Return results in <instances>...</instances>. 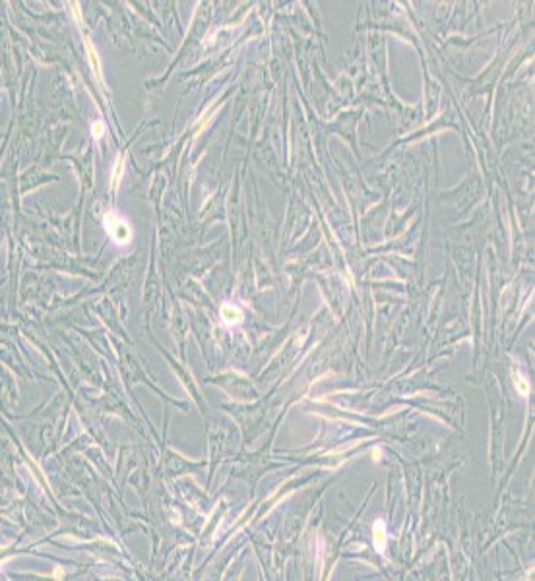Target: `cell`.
Masks as SVG:
<instances>
[{
    "instance_id": "obj_4",
    "label": "cell",
    "mask_w": 535,
    "mask_h": 581,
    "mask_svg": "<svg viewBox=\"0 0 535 581\" xmlns=\"http://www.w3.org/2000/svg\"><path fill=\"white\" fill-rule=\"evenodd\" d=\"M122 173H124V157L120 155V157L116 159V165H115V175H113V188H116V186H118V180H120Z\"/></svg>"
},
{
    "instance_id": "obj_1",
    "label": "cell",
    "mask_w": 535,
    "mask_h": 581,
    "mask_svg": "<svg viewBox=\"0 0 535 581\" xmlns=\"http://www.w3.org/2000/svg\"><path fill=\"white\" fill-rule=\"evenodd\" d=\"M105 227H107V231H109V234H111V238L115 240L116 244L124 246V244L130 242V238H132V229H130L128 221L122 219L120 215H116V213H113V211L107 213V217H105Z\"/></svg>"
},
{
    "instance_id": "obj_6",
    "label": "cell",
    "mask_w": 535,
    "mask_h": 581,
    "mask_svg": "<svg viewBox=\"0 0 535 581\" xmlns=\"http://www.w3.org/2000/svg\"><path fill=\"white\" fill-rule=\"evenodd\" d=\"M91 132H93V136L95 138H101L103 136V132H105V124L99 120V122H95L93 126H91Z\"/></svg>"
},
{
    "instance_id": "obj_2",
    "label": "cell",
    "mask_w": 535,
    "mask_h": 581,
    "mask_svg": "<svg viewBox=\"0 0 535 581\" xmlns=\"http://www.w3.org/2000/svg\"><path fill=\"white\" fill-rule=\"evenodd\" d=\"M221 320H223L227 326L241 324V322H242V312H241V308H237V306H233V304H223V306H221Z\"/></svg>"
},
{
    "instance_id": "obj_5",
    "label": "cell",
    "mask_w": 535,
    "mask_h": 581,
    "mask_svg": "<svg viewBox=\"0 0 535 581\" xmlns=\"http://www.w3.org/2000/svg\"><path fill=\"white\" fill-rule=\"evenodd\" d=\"M516 387H518V391L522 393V395H528L530 393V384H528V380L524 378V376H520L518 374V378H516Z\"/></svg>"
},
{
    "instance_id": "obj_3",
    "label": "cell",
    "mask_w": 535,
    "mask_h": 581,
    "mask_svg": "<svg viewBox=\"0 0 535 581\" xmlns=\"http://www.w3.org/2000/svg\"><path fill=\"white\" fill-rule=\"evenodd\" d=\"M373 537H374V548L378 552H384L386 550V542H388V537H386V525H384L382 519H378L373 527Z\"/></svg>"
}]
</instances>
